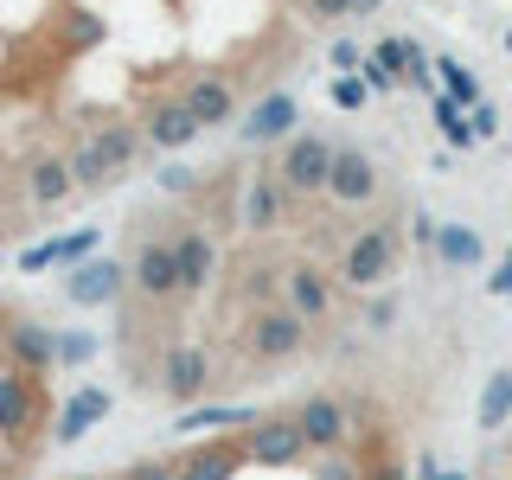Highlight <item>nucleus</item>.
I'll return each mask as SVG.
<instances>
[{
	"mask_svg": "<svg viewBox=\"0 0 512 480\" xmlns=\"http://www.w3.org/2000/svg\"><path fill=\"white\" fill-rule=\"evenodd\" d=\"M391 269H397V237L384 231V224H365L340 250V282L346 288H378V282H391Z\"/></svg>",
	"mask_w": 512,
	"mask_h": 480,
	"instance_id": "obj_2",
	"label": "nucleus"
},
{
	"mask_svg": "<svg viewBox=\"0 0 512 480\" xmlns=\"http://www.w3.org/2000/svg\"><path fill=\"white\" fill-rule=\"evenodd\" d=\"M90 148L103 154L109 180H116V173L128 167V160H135V148H141V135H135V128H128V122H103V128H96V135H90Z\"/></svg>",
	"mask_w": 512,
	"mask_h": 480,
	"instance_id": "obj_20",
	"label": "nucleus"
},
{
	"mask_svg": "<svg viewBox=\"0 0 512 480\" xmlns=\"http://www.w3.org/2000/svg\"><path fill=\"white\" fill-rule=\"evenodd\" d=\"M192 135H199V122H192L186 103H154V116H148V141H154V148H186Z\"/></svg>",
	"mask_w": 512,
	"mask_h": 480,
	"instance_id": "obj_19",
	"label": "nucleus"
},
{
	"mask_svg": "<svg viewBox=\"0 0 512 480\" xmlns=\"http://www.w3.org/2000/svg\"><path fill=\"white\" fill-rule=\"evenodd\" d=\"M512 423V372H493L480 391V429H506Z\"/></svg>",
	"mask_w": 512,
	"mask_h": 480,
	"instance_id": "obj_22",
	"label": "nucleus"
},
{
	"mask_svg": "<svg viewBox=\"0 0 512 480\" xmlns=\"http://www.w3.org/2000/svg\"><path fill=\"white\" fill-rule=\"evenodd\" d=\"M71 180H77V186H103V180H109L103 154H96L90 141H77V148H71Z\"/></svg>",
	"mask_w": 512,
	"mask_h": 480,
	"instance_id": "obj_25",
	"label": "nucleus"
},
{
	"mask_svg": "<svg viewBox=\"0 0 512 480\" xmlns=\"http://www.w3.org/2000/svg\"><path fill=\"white\" fill-rule=\"evenodd\" d=\"M128 282L141 288L148 301H173L180 295V256H173V237H148L128 263Z\"/></svg>",
	"mask_w": 512,
	"mask_h": 480,
	"instance_id": "obj_7",
	"label": "nucleus"
},
{
	"mask_svg": "<svg viewBox=\"0 0 512 480\" xmlns=\"http://www.w3.org/2000/svg\"><path fill=\"white\" fill-rule=\"evenodd\" d=\"M493 295H512V256L500 263V276H493Z\"/></svg>",
	"mask_w": 512,
	"mask_h": 480,
	"instance_id": "obj_32",
	"label": "nucleus"
},
{
	"mask_svg": "<svg viewBox=\"0 0 512 480\" xmlns=\"http://www.w3.org/2000/svg\"><path fill=\"white\" fill-rule=\"evenodd\" d=\"M173 256H180V295H205V282L218 269V244L205 231H180L173 237Z\"/></svg>",
	"mask_w": 512,
	"mask_h": 480,
	"instance_id": "obj_16",
	"label": "nucleus"
},
{
	"mask_svg": "<svg viewBox=\"0 0 512 480\" xmlns=\"http://www.w3.org/2000/svg\"><path fill=\"white\" fill-rule=\"evenodd\" d=\"M122 480H180V468H167V461H135Z\"/></svg>",
	"mask_w": 512,
	"mask_h": 480,
	"instance_id": "obj_28",
	"label": "nucleus"
},
{
	"mask_svg": "<svg viewBox=\"0 0 512 480\" xmlns=\"http://www.w3.org/2000/svg\"><path fill=\"white\" fill-rule=\"evenodd\" d=\"M32 429H39V384H32V372L0 365V436L26 442Z\"/></svg>",
	"mask_w": 512,
	"mask_h": 480,
	"instance_id": "obj_8",
	"label": "nucleus"
},
{
	"mask_svg": "<svg viewBox=\"0 0 512 480\" xmlns=\"http://www.w3.org/2000/svg\"><path fill=\"white\" fill-rule=\"evenodd\" d=\"M365 84H372V90H391V84H397V71H384V64L372 58V64H365Z\"/></svg>",
	"mask_w": 512,
	"mask_h": 480,
	"instance_id": "obj_30",
	"label": "nucleus"
},
{
	"mask_svg": "<svg viewBox=\"0 0 512 480\" xmlns=\"http://www.w3.org/2000/svg\"><path fill=\"white\" fill-rule=\"evenodd\" d=\"M365 90H372L365 77H340V84H333V103H340V109H365Z\"/></svg>",
	"mask_w": 512,
	"mask_h": 480,
	"instance_id": "obj_27",
	"label": "nucleus"
},
{
	"mask_svg": "<svg viewBox=\"0 0 512 480\" xmlns=\"http://www.w3.org/2000/svg\"><path fill=\"white\" fill-rule=\"evenodd\" d=\"M308 7V20H340V13H352V0H301Z\"/></svg>",
	"mask_w": 512,
	"mask_h": 480,
	"instance_id": "obj_29",
	"label": "nucleus"
},
{
	"mask_svg": "<svg viewBox=\"0 0 512 480\" xmlns=\"http://www.w3.org/2000/svg\"><path fill=\"white\" fill-rule=\"evenodd\" d=\"M282 295H288V308L308 320V327L314 320H333V301H340L333 295V276L320 263H288L282 269Z\"/></svg>",
	"mask_w": 512,
	"mask_h": 480,
	"instance_id": "obj_9",
	"label": "nucleus"
},
{
	"mask_svg": "<svg viewBox=\"0 0 512 480\" xmlns=\"http://www.w3.org/2000/svg\"><path fill=\"white\" fill-rule=\"evenodd\" d=\"M295 116H301V109H295V96H263V103H256L250 109V122H244V135L250 141H282L288 135V128H295Z\"/></svg>",
	"mask_w": 512,
	"mask_h": 480,
	"instance_id": "obj_18",
	"label": "nucleus"
},
{
	"mask_svg": "<svg viewBox=\"0 0 512 480\" xmlns=\"http://www.w3.org/2000/svg\"><path fill=\"white\" fill-rule=\"evenodd\" d=\"M301 455H314V448L295 416H256L244 429V461H256V468H295Z\"/></svg>",
	"mask_w": 512,
	"mask_h": 480,
	"instance_id": "obj_3",
	"label": "nucleus"
},
{
	"mask_svg": "<svg viewBox=\"0 0 512 480\" xmlns=\"http://www.w3.org/2000/svg\"><path fill=\"white\" fill-rule=\"evenodd\" d=\"M0 365H13V372H52L58 365V333L39 327V320H0Z\"/></svg>",
	"mask_w": 512,
	"mask_h": 480,
	"instance_id": "obj_5",
	"label": "nucleus"
},
{
	"mask_svg": "<svg viewBox=\"0 0 512 480\" xmlns=\"http://www.w3.org/2000/svg\"><path fill=\"white\" fill-rule=\"evenodd\" d=\"M282 218H288V186L276 173H256L244 186V231H282Z\"/></svg>",
	"mask_w": 512,
	"mask_h": 480,
	"instance_id": "obj_14",
	"label": "nucleus"
},
{
	"mask_svg": "<svg viewBox=\"0 0 512 480\" xmlns=\"http://www.w3.org/2000/svg\"><path fill=\"white\" fill-rule=\"evenodd\" d=\"M320 480H352V468H340V461H327V468H320Z\"/></svg>",
	"mask_w": 512,
	"mask_h": 480,
	"instance_id": "obj_33",
	"label": "nucleus"
},
{
	"mask_svg": "<svg viewBox=\"0 0 512 480\" xmlns=\"http://www.w3.org/2000/svg\"><path fill=\"white\" fill-rule=\"evenodd\" d=\"M295 423H301V436H308V448H320V455L346 448V436H352V423H346V404H340V397H327V391H314L308 404L295 410Z\"/></svg>",
	"mask_w": 512,
	"mask_h": 480,
	"instance_id": "obj_11",
	"label": "nucleus"
},
{
	"mask_svg": "<svg viewBox=\"0 0 512 480\" xmlns=\"http://www.w3.org/2000/svg\"><path fill=\"white\" fill-rule=\"evenodd\" d=\"M301 346H308V320L288 308V301L250 308V320H244V352H250L256 365H282V359H295Z\"/></svg>",
	"mask_w": 512,
	"mask_h": 480,
	"instance_id": "obj_1",
	"label": "nucleus"
},
{
	"mask_svg": "<svg viewBox=\"0 0 512 480\" xmlns=\"http://www.w3.org/2000/svg\"><path fill=\"white\" fill-rule=\"evenodd\" d=\"M122 288H128V269L103 256V263H77V269H71V282H64V295H71L77 308H109Z\"/></svg>",
	"mask_w": 512,
	"mask_h": 480,
	"instance_id": "obj_12",
	"label": "nucleus"
},
{
	"mask_svg": "<svg viewBox=\"0 0 512 480\" xmlns=\"http://www.w3.org/2000/svg\"><path fill=\"white\" fill-rule=\"evenodd\" d=\"M218 423H256L250 410H186L180 429H218Z\"/></svg>",
	"mask_w": 512,
	"mask_h": 480,
	"instance_id": "obj_26",
	"label": "nucleus"
},
{
	"mask_svg": "<svg viewBox=\"0 0 512 480\" xmlns=\"http://www.w3.org/2000/svg\"><path fill=\"white\" fill-rule=\"evenodd\" d=\"M103 416H109V391H96V384H84V391H77L71 404L58 410V429H52V442H58V448H77V442H84L96 423H103Z\"/></svg>",
	"mask_w": 512,
	"mask_h": 480,
	"instance_id": "obj_15",
	"label": "nucleus"
},
{
	"mask_svg": "<svg viewBox=\"0 0 512 480\" xmlns=\"http://www.w3.org/2000/svg\"><path fill=\"white\" fill-rule=\"evenodd\" d=\"M244 468V442H205L180 461V480H231Z\"/></svg>",
	"mask_w": 512,
	"mask_h": 480,
	"instance_id": "obj_17",
	"label": "nucleus"
},
{
	"mask_svg": "<svg viewBox=\"0 0 512 480\" xmlns=\"http://www.w3.org/2000/svg\"><path fill=\"white\" fill-rule=\"evenodd\" d=\"M180 103L192 109V122L199 128H224L237 116V90H231V77H218V71H205V77H192Z\"/></svg>",
	"mask_w": 512,
	"mask_h": 480,
	"instance_id": "obj_13",
	"label": "nucleus"
},
{
	"mask_svg": "<svg viewBox=\"0 0 512 480\" xmlns=\"http://www.w3.org/2000/svg\"><path fill=\"white\" fill-rule=\"evenodd\" d=\"M32 199H39V205H58V199H71V192H77V180H71V160H32Z\"/></svg>",
	"mask_w": 512,
	"mask_h": 480,
	"instance_id": "obj_21",
	"label": "nucleus"
},
{
	"mask_svg": "<svg viewBox=\"0 0 512 480\" xmlns=\"http://www.w3.org/2000/svg\"><path fill=\"white\" fill-rule=\"evenodd\" d=\"M436 250H442V263H480V237H474V231H461V224L436 231Z\"/></svg>",
	"mask_w": 512,
	"mask_h": 480,
	"instance_id": "obj_24",
	"label": "nucleus"
},
{
	"mask_svg": "<svg viewBox=\"0 0 512 480\" xmlns=\"http://www.w3.org/2000/svg\"><path fill=\"white\" fill-rule=\"evenodd\" d=\"M436 480H468V474H455V468H448V474H436Z\"/></svg>",
	"mask_w": 512,
	"mask_h": 480,
	"instance_id": "obj_36",
	"label": "nucleus"
},
{
	"mask_svg": "<svg viewBox=\"0 0 512 480\" xmlns=\"http://www.w3.org/2000/svg\"><path fill=\"white\" fill-rule=\"evenodd\" d=\"M160 391L192 410L205 391H212V352L205 346H167V359H160Z\"/></svg>",
	"mask_w": 512,
	"mask_h": 480,
	"instance_id": "obj_6",
	"label": "nucleus"
},
{
	"mask_svg": "<svg viewBox=\"0 0 512 480\" xmlns=\"http://www.w3.org/2000/svg\"><path fill=\"white\" fill-rule=\"evenodd\" d=\"M372 480H404V468H397V461H384V468H372Z\"/></svg>",
	"mask_w": 512,
	"mask_h": 480,
	"instance_id": "obj_34",
	"label": "nucleus"
},
{
	"mask_svg": "<svg viewBox=\"0 0 512 480\" xmlns=\"http://www.w3.org/2000/svg\"><path fill=\"white\" fill-rule=\"evenodd\" d=\"M506 461H512V436H506Z\"/></svg>",
	"mask_w": 512,
	"mask_h": 480,
	"instance_id": "obj_37",
	"label": "nucleus"
},
{
	"mask_svg": "<svg viewBox=\"0 0 512 480\" xmlns=\"http://www.w3.org/2000/svg\"><path fill=\"white\" fill-rule=\"evenodd\" d=\"M436 71H442V84H448V96H455V103H461V109H474V103H480V77L468 71V64H455V58H442V64H436Z\"/></svg>",
	"mask_w": 512,
	"mask_h": 480,
	"instance_id": "obj_23",
	"label": "nucleus"
},
{
	"mask_svg": "<svg viewBox=\"0 0 512 480\" xmlns=\"http://www.w3.org/2000/svg\"><path fill=\"white\" fill-rule=\"evenodd\" d=\"M384 7V0H352V13H378Z\"/></svg>",
	"mask_w": 512,
	"mask_h": 480,
	"instance_id": "obj_35",
	"label": "nucleus"
},
{
	"mask_svg": "<svg viewBox=\"0 0 512 480\" xmlns=\"http://www.w3.org/2000/svg\"><path fill=\"white\" fill-rule=\"evenodd\" d=\"M378 160L359 154V148H340L333 154V180H327V199L333 205H372L378 199Z\"/></svg>",
	"mask_w": 512,
	"mask_h": 480,
	"instance_id": "obj_10",
	"label": "nucleus"
},
{
	"mask_svg": "<svg viewBox=\"0 0 512 480\" xmlns=\"http://www.w3.org/2000/svg\"><path fill=\"white\" fill-rule=\"evenodd\" d=\"M333 154H340V148H333V141H320V135H288V148L276 160V180L288 192H327Z\"/></svg>",
	"mask_w": 512,
	"mask_h": 480,
	"instance_id": "obj_4",
	"label": "nucleus"
},
{
	"mask_svg": "<svg viewBox=\"0 0 512 480\" xmlns=\"http://www.w3.org/2000/svg\"><path fill=\"white\" fill-rule=\"evenodd\" d=\"M160 180H167L173 192H186V186H192V167H167V173H160Z\"/></svg>",
	"mask_w": 512,
	"mask_h": 480,
	"instance_id": "obj_31",
	"label": "nucleus"
}]
</instances>
